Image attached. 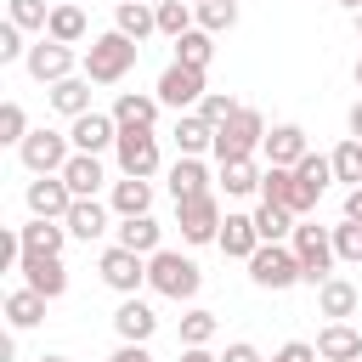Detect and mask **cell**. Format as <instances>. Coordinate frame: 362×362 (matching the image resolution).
<instances>
[{
    "label": "cell",
    "instance_id": "obj_1",
    "mask_svg": "<svg viewBox=\"0 0 362 362\" xmlns=\"http://www.w3.org/2000/svg\"><path fill=\"white\" fill-rule=\"evenodd\" d=\"M136 57H141V45L124 40L119 28H107V34H96L90 51H85V79H90V85H119V79L136 68Z\"/></svg>",
    "mask_w": 362,
    "mask_h": 362
},
{
    "label": "cell",
    "instance_id": "obj_2",
    "mask_svg": "<svg viewBox=\"0 0 362 362\" xmlns=\"http://www.w3.org/2000/svg\"><path fill=\"white\" fill-rule=\"evenodd\" d=\"M147 288L164 294V300H192V294L204 288V272H198V260H187L181 249H158V255L147 260Z\"/></svg>",
    "mask_w": 362,
    "mask_h": 362
},
{
    "label": "cell",
    "instance_id": "obj_3",
    "mask_svg": "<svg viewBox=\"0 0 362 362\" xmlns=\"http://www.w3.org/2000/svg\"><path fill=\"white\" fill-rule=\"evenodd\" d=\"M294 255H300V283H311V288H322L328 277H334V226H311V221H300L294 226Z\"/></svg>",
    "mask_w": 362,
    "mask_h": 362
},
{
    "label": "cell",
    "instance_id": "obj_4",
    "mask_svg": "<svg viewBox=\"0 0 362 362\" xmlns=\"http://www.w3.org/2000/svg\"><path fill=\"white\" fill-rule=\"evenodd\" d=\"M266 147V119L255 107H238L226 124H215V158L221 164H238V158H255Z\"/></svg>",
    "mask_w": 362,
    "mask_h": 362
},
{
    "label": "cell",
    "instance_id": "obj_5",
    "mask_svg": "<svg viewBox=\"0 0 362 362\" xmlns=\"http://www.w3.org/2000/svg\"><path fill=\"white\" fill-rule=\"evenodd\" d=\"M243 266H249V283H255V288H272V294H283V288L300 283V255H294V243H260Z\"/></svg>",
    "mask_w": 362,
    "mask_h": 362
},
{
    "label": "cell",
    "instance_id": "obj_6",
    "mask_svg": "<svg viewBox=\"0 0 362 362\" xmlns=\"http://www.w3.org/2000/svg\"><path fill=\"white\" fill-rule=\"evenodd\" d=\"M17 158H23L28 175H62L68 158H74V141H68V130H28V141L17 147Z\"/></svg>",
    "mask_w": 362,
    "mask_h": 362
},
{
    "label": "cell",
    "instance_id": "obj_7",
    "mask_svg": "<svg viewBox=\"0 0 362 362\" xmlns=\"http://www.w3.org/2000/svg\"><path fill=\"white\" fill-rule=\"evenodd\" d=\"M164 107H175V113H198V102L209 96V85H204V68H187V62H170L164 74H158V90H153Z\"/></svg>",
    "mask_w": 362,
    "mask_h": 362
},
{
    "label": "cell",
    "instance_id": "obj_8",
    "mask_svg": "<svg viewBox=\"0 0 362 362\" xmlns=\"http://www.w3.org/2000/svg\"><path fill=\"white\" fill-rule=\"evenodd\" d=\"M113 158H119V175H136V181H153V175H158V164H164V153H158V136H153V130H119Z\"/></svg>",
    "mask_w": 362,
    "mask_h": 362
},
{
    "label": "cell",
    "instance_id": "obj_9",
    "mask_svg": "<svg viewBox=\"0 0 362 362\" xmlns=\"http://www.w3.org/2000/svg\"><path fill=\"white\" fill-rule=\"evenodd\" d=\"M260 198H266V204H283L294 221H305V215L317 209V192H311L294 170H277V164H266V175H260Z\"/></svg>",
    "mask_w": 362,
    "mask_h": 362
},
{
    "label": "cell",
    "instance_id": "obj_10",
    "mask_svg": "<svg viewBox=\"0 0 362 362\" xmlns=\"http://www.w3.org/2000/svg\"><path fill=\"white\" fill-rule=\"evenodd\" d=\"M23 68H28V79H40V85H62V79H74V45H62V40L40 34V40L28 45Z\"/></svg>",
    "mask_w": 362,
    "mask_h": 362
},
{
    "label": "cell",
    "instance_id": "obj_11",
    "mask_svg": "<svg viewBox=\"0 0 362 362\" xmlns=\"http://www.w3.org/2000/svg\"><path fill=\"white\" fill-rule=\"evenodd\" d=\"M221 198L215 192H204V198H187V204H175V226H181V243H215L221 238Z\"/></svg>",
    "mask_w": 362,
    "mask_h": 362
},
{
    "label": "cell",
    "instance_id": "obj_12",
    "mask_svg": "<svg viewBox=\"0 0 362 362\" xmlns=\"http://www.w3.org/2000/svg\"><path fill=\"white\" fill-rule=\"evenodd\" d=\"M96 272H102V283H107L113 294H136V288L147 283V255L107 243V249H102V260H96Z\"/></svg>",
    "mask_w": 362,
    "mask_h": 362
},
{
    "label": "cell",
    "instance_id": "obj_13",
    "mask_svg": "<svg viewBox=\"0 0 362 362\" xmlns=\"http://www.w3.org/2000/svg\"><path fill=\"white\" fill-rule=\"evenodd\" d=\"M23 204H28V215H34V221H68V209H74L79 198L68 192V181H62V175H34V181H28V192H23Z\"/></svg>",
    "mask_w": 362,
    "mask_h": 362
},
{
    "label": "cell",
    "instance_id": "obj_14",
    "mask_svg": "<svg viewBox=\"0 0 362 362\" xmlns=\"http://www.w3.org/2000/svg\"><path fill=\"white\" fill-rule=\"evenodd\" d=\"M68 141H74V153H96V158H102L107 147H119V119L90 107L85 119H74V124H68Z\"/></svg>",
    "mask_w": 362,
    "mask_h": 362
},
{
    "label": "cell",
    "instance_id": "obj_15",
    "mask_svg": "<svg viewBox=\"0 0 362 362\" xmlns=\"http://www.w3.org/2000/svg\"><path fill=\"white\" fill-rule=\"evenodd\" d=\"M23 288H34V294H45V300H62L68 294V266H62V255H23Z\"/></svg>",
    "mask_w": 362,
    "mask_h": 362
},
{
    "label": "cell",
    "instance_id": "obj_16",
    "mask_svg": "<svg viewBox=\"0 0 362 362\" xmlns=\"http://www.w3.org/2000/svg\"><path fill=\"white\" fill-rule=\"evenodd\" d=\"M113 334H119V345H147V339L158 334V311H153L147 300L124 294L119 311H113Z\"/></svg>",
    "mask_w": 362,
    "mask_h": 362
},
{
    "label": "cell",
    "instance_id": "obj_17",
    "mask_svg": "<svg viewBox=\"0 0 362 362\" xmlns=\"http://www.w3.org/2000/svg\"><path fill=\"white\" fill-rule=\"evenodd\" d=\"M260 153H266V164H277V170H294V164L311 153V141H305V130H300V124H272Z\"/></svg>",
    "mask_w": 362,
    "mask_h": 362
},
{
    "label": "cell",
    "instance_id": "obj_18",
    "mask_svg": "<svg viewBox=\"0 0 362 362\" xmlns=\"http://www.w3.org/2000/svg\"><path fill=\"white\" fill-rule=\"evenodd\" d=\"M107 209L119 221H136V215H153V181H136V175H119L107 187Z\"/></svg>",
    "mask_w": 362,
    "mask_h": 362
},
{
    "label": "cell",
    "instance_id": "obj_19",
    "mask_svg": "<svg viewBox=\"0 0 362 362\" xmlns=\"http://www.w3.org/2000/svg\"><path fill=\"white\" fill-rule=\"evenodd\" d=\"M158 96L153 90H119V102H113V119H119V130H153L158 124Z\"/></svg>",
    "mask_w": 362,
    "mask_h": 362
},
{
    "label": "cell",
    "instance_id": "obj_20",
    "mask_svg": "<svg viewBox=\"0 0 362 362\" xmlns=\"http://www.w3.org/2000/svg\"><path fill=\"white\" fill-rule=\"evenodd\" d=\"M317 356H322V362H362V328H351V322H322Z\"/></svg>",
    "mask_w": 362,
    "mask_h": 362
},
{
    "label": "cell",
    "instance_id": "obj_21",
    "mask_svg": "<svg viewBox=\"0 0 362 362\" xmlns=\"http://www.w3.org/2000/svg\"><path fill=\"white\" fill-rule=\"evenodd\" d=\"M175 147H181V158H204V153H215V124L204 119V113H175Z\"/></svg>",
    "mask_w": 362,
    "mask_h": 362
},
{
    "label": "cell",
    "instance_id": "obj_22",
    "mask_svg": "<svg viewBox=\"0 0 362 362\" xmlns=\"http://www.w3.org/2000/svg\"><path fill=\"white\" fill-rule=\"evenodd\" d=\"M113 243H119V249H136V255L153 260V255L164 249V226H158L153 215H136V221H119V226H113Z\"/></svg>",
    "mask_w": 362,
    "mask_h": 362
},
{
    "label": "cell",
    "instance_id": "obj_23",
    "mask_svg": "<svg viewBox=\"0 0 362 362\" xmlns=\"http://www.w3.org/2000/svg\"><path fill=\"white\" fill-rule=\"evenodd\" d=\"M356 305H362V294H356V283H351V277H328V283L317 288V311H322L328 322H351V317H356Z\"/></svg>",
    "mask_w": 362,
    "mask_h": 362
},
{
    "label": "cell",
    "instance_id": "obj_24",
    "mask_svg": "<svg viewBox=\"0 0 362 362\" xmlns=\"http://www.w3.org/2000/svg\"><path fill=\"white\" fill-rule=\"evenodd\" d=\"M164 181H170V198H175V204H187V198H204V192H215V187H209V170H204V158H175Z\"/></svg>",
    "mask_w": 362,
    "mask_h": 362
},
{
    "label": "cell",
    "instance_id": "obj_25",
    "mask_svg": "<svg viewBox=\"0 0 362 362\" xmlns=\"http://www.w3.org/2000/svg\"><path fill=\"white\" fill-rule=\"evenodd\" d=\"M62 226H68V238H79V243H96V238H102L113 221H107V204H102V198H79V204L68 209V221H62Z\"/></svg>",
    "mask_w": 362,
    "mask_h": 362
},
{
    "label": "cell",
    "instance_id": "obj_26",
    "mask_svg": "<svg viewBox=\"0 0 362 362\" xmlns=\"http://www.w3.org/2000/svg\"><path fill=\"white\" fill-rule=\"evenodd\" d=\"M215 243H221V255H226V260H249V255L260 249L255 215H226V221H221V238H215Z\"/></svg>",
    "mask_w": 362,
    "mask_h": 362
},
{
    "label": "cell",
    "instance_id": "obj_27",
    "mask_svg": "<svg viewBox=\"0 0 362 362\" xmlns=\"http://www.w3.org/2000/svg\"><path fill=\"white\" fill-rule=\"evenodd\" d=\"M62 181H68V192H74V198H96V192H102V181H107V170H102V158H96V153H74V158H68V170H62Z\"/></svg>",
    "mask_w": 362,
    "mask_h": 362
},
{
    "label": "cell",
    "instance_id": "obj_28",
    "mask_svg": "<svg viewBox=\"0 0 362 362\" xmlns=\"http://www.w3.org/2000/svg\"><path fill=\"white\" fill-rule=\"evenodd\" d=\"M113 28H119L124 40H136V45H141L147 34H158V11H153V6H141V0H119V6H113Z\"/></svg>",
    "mask_w": 362,
    "mask_h": 362
},
{
    "label": "cell",
    "instance_id": "obj_29",
    "mask_svg": "<svg viewBox=\"0 0 362 362\" xmlns=\"http://www.w3.org/2000/svg\"><path fill=\"white\" fill-rule=\"evenodd\" d=\"M17 238H23V255H62L68 226L62 221H28V226H17Z\"/></svg>",
    "mask_w": 362,
    "mask_h": 362
},
{
    "label": "cell",
    "instance_id": "obj_30",
    "mask_svg": "<svg viewBox=\"0 0 362 362\" xmlns=\"http://www.w3.org/2000/svg\"><path fill=\"white\" fill-rule=\"evenodd\" d=\"M45 96H51V107H57V113H68V119H85V113H90V79H85V74H74V79L51 85Z\"/></svg>",
    "mask_w": 362,
    "mask_h": 362
},
{
    "label": "cell",
    "instance_id": "obj_31",
    "mask_svg": "<svg viewBox=\"0 0 362 362\" xmlns=\"http://www.w3.org/2000/svg\"><path fill=\"white\" fill-rule=\"evenodd\" d=\"M6 322H11V334L45 322V294H34V288H11V294H6Z\"/></svg>",
    "mask_w": 362,
    "mask_h": 362
},
{
    "label": "cell",
    "instance_id": "obj_32",
    "mask_svg": "<svg viewBox=\"0 0 362 362\" xmlns=\"http://www.w3.org/2000/svg\"><path fill=\"white\" fill-rule=\"evenodd\" d=\"M294 226H300V221H294L283 204H266V198H260V209H255V232H260V243H288Z\"/></svg>",
    "mask_w": 362,
    "mask_h": 362
},
{
    "label": "cell",
    "instance_id": "obj_33",
    "mask_svg": "<svg viewBox=\"0 0 362 362\" xmlns=\"http://www.w3.org/2000/svg\"><path fill=\"white\" fill-rule=\"evenodd\" d=\"M260 175H266V170H260L255 158H238V164H221L215 181L226 187V198H249V192H260Z\"/></svg>",
    "mask_w": 362,
    "mask_h": 362
},
{
    "label": "cell",
    "instance_id": "obj_34",
    "mask_svg": "<svg viewBox=\"0 0 362 362\" xmlns=\"http://www.w3.org/2000/svg\"><path fill=\"white\" fill-rule=\"evenodd\" d=\"M45 34L51 40H62V45H79L85 40V6H51V23H45Z\"/></svg>",
    "mask_w": 362,
    "mask_h": 362
},
{
    "label": "cell",
    "instance_id": "obj_35",
    "mask_svg": "<svg viewBox=\"0 0 362 362\" xmlns=\"http://www.w3.org/2000/svg\"><path fill=\"white\" fill-rule=\"evenodd\" d=\"M153 11H158V34H164V40H181L187 28H198V11H192L187 0H158Z\"/></svg>",
    "mask_w": 362,
    "mask_h": 362
},
{
    "label": "cell",
    "instance_id": "obj_36",
    "mask_svg": "<svg viewBox=\"0 0 362 362\" xmlns=\"http://www.w3.org/2000/svg\"><path fill=\"white\" fill-rule=\"evenodd\" d=\"M209 57H215V34L187 28V34L175 40V62H187V68H209Z\"/></svg>",
    "mask_w": 362,
    "mask_h": 362
},
{
    "label": "cell",
    "instance_id": "obj_37",
    "mask_svg": "<svg viewBox=\"0 0 362 362\" xmlns=\"http://www.w3.org/2000/svg\"><path fill=\"white\" fill-rule=\"evenodd\" d=\"M328 158H334V181H345V187H362V141H356V136H345V141H339Z\"/></svg>",
    "mask_w": 362,
    "mask_h": 362
},
{
    "label": "cell",
    "instance_id": "obj_38",
    "mask_svg": "<svg viewBox=\"0 0 362 362\" xmlns=\"http://www.w3.org/2000/svg\"><path fill=\"white\" fill-rule=\"evenodd\" d=\"M6 17H11L23 34H45V23H51V6H45V0H6Z\"/></svg>",
    "mask_w": 362,
    "mask_h": 362
},
{
    "label": "cell",
    "instance_id": "obj_39",
    "mask_svg": "<svg viewBox=\"0 0 362 362\" xmlns=\"http://www.w3.org/2000/svg\"><path fill=\"white\" fill-rule=\"evenodd\" d=\"M198 11V28L204 34H226L232 23H238V0H204V6H192Z\"/></svg>",
    "mask_w": 362,
    "mask_h": 362
},
{
    "label": "cell",
    "instance_id": "obj_40",
    "mask_svg": "<svg viewBox=\"0 0 362 362\" xmlns=\"http://www.w3.org/2000/svg\"><path fill=\"white\" fill-rule=\"evenodd\" d=\"M294 175H300V181H305V187L322 198V192H328V181H334V158H322V153H305V158L294 164Z\"/></svg>",
    "mask_w": 362,
    "mask_h": 362
},
{
    "label": "cell",
    "instance_id": "obj_41",
    "mask_svg": "<svg viewBox=\"0 0 362 362\" xmlns=\"http://www.w3.org/2000/svg\"><path fill=\"white\" fill-rule=\"evenodd\" d=\"M215 328H221V322H215V311L192 305V311L181 317V345H209V339H215Z\"/></svg>",
    "mask_w": 362,
    "mask_h": 362
},
{
    "label": "cell",
    "instance_id": "obj_42",
    "mask_svg": "<svg viewBox=\"0 0 362 362\" xmlns=\"http://www.w3.org/2000/svg\"><path fill=\"white\" fill-rule=\"evenodd\" d=\"M334 255L345 266H362V221H339L334 226Z\"/></svg>",
    "mask_w": 362,
    "mask_h": 362
},
{
    "label": "cell",
    "instance_id": "obj_43",
    "mask_svg": "<svg viewBox=\"0 0 362 362\" xmlns=\"http://www.w3.org/2000/svg\"><path fill=\"white\" fill-rule=\"evenodd\" d=\"M0 141H6V147H23V141H28V113H23L17 102H0Z\"/></svg>",
    "mask_w": 362,
    "mask_h": 362
},
{
    "label": "cell",
    "instance_id": "obj_44",
    "mask_svg": "<svg viewBox=\"0 0 362 362\" xmlns=\"http://www.w3.org/2000/svg\"><path fill=\"white\" fill-rule=\"evenodd\" d=\"M238 107H243V102H232V96H226V90H209V96H204V102H198V113H204V119H209V124H226V119H232V113H238Z\"/></svg>",
    "mask_w": 362,
    "mask_h": 362
},
{
    "label": "cell",
    "instance_id": "obj_45",
    "mask_svg": "<svg viewBox=\"0 0 362 362\" xmlns=\"http://www.w3.org/2000/svg\"><path fill=\"white\" fill-rule=\"evenodd\" d=\"M23 57H28V45H23V28L6 17V23H0V62H23Z\"/></svg>",
    "mask_w": 362,
    "mask_h": 362
},
{
    "label": "cell",
    "instance_id": "obj_46",
    "mask_svg": "<svg viewBox=\"0 0 362 362\" xmlns=\"http://www.w3.org/2000/svg\"><path fill=\"white\" fill-rule=\"evenodd\" d=\"M266 362H317V345H305V339H288L277 356H266Z\"/></svg>",
    "mask_w": 362,
    "mask_h": 362
},
{
    "label": "cell",
    "instance_id": "obj_47",
    "mask_svg": "<svg viewBox=\"0 0 362 362\" xmlns=\"http://www.w3.org/2000/svg\"><path fill=\"white\" fill-rule=\"evenodd\" d=\"M221 362H266V356H260L249 339H238V345H226V356H221Z\"/></svg>",
    "mask_w": 362,
    "mask_h": 362
},
{
    "label": "cell",
    "instance_id": "obj_48",
    "mask_svg": "<svg viewBox=\"0 0 362 362\" xmlns=\"http://www.w3.org/2000/svg\"><path fill=\"white\" fill-rule=\"evenodd\" d=\"M107 362H153V351H147V345H119Z\"/></svg>",
    "mask_w": 362,
    "mask_h": 362
},
{
    "label": "cell",
    "instance_id": "obj_49",
    "mask_svg": "<svg viewBox=\"0 0 362 362\" xmlns=\"http://www.w3.org/2000/svg\"><path fill=\"white\" fill-rule=\"evenodd\" d=\"M181 362H221L209 345H181Z\"/></svg>",
    "mask_w": 362,
    "mask_h": 362
},
{
    "label": "cell",
    "instance_id": "obj_50",
    "mask_svg": "<svg viewBox=\"0 0 362 362\" xmlns=\"http://www.w3.org/2000/svg\"><path fill=\"white\" fill-rule=\"evenodd\" d=\"M345 221H362V187L345 192Z\"/></svg>",
    "mask_w": 362,
    "mask_h": 362
},
{
    "label": "cell",
    "instance_id": "obj_51",
    "mask_svg": "<svg viewBox=\"0 0 362 362\" xmlns=\"http://www.w3.org/2000/svg\"><path fill=\"white\" fill-rule=\"evenodd\" d=\"M345 124H351V136H356V141H362V96H356V102H351V113H345Z\"/></svg>",
    "mask_w": 362,
    "mask_h": 362
},
{
    "label": "cell",
    "instance_id": "obj_52",
    "mask_svg": "<svg viewBox=\"0 0 362 362\" xmlns=\"http://www.w3.org/2000/svg\"><path fill=\"white\" fill-rule=\"evenodd\" d=\"M339 6H345V11H351V17H356V11H362V0H339Z\"/></svg>",
    "mask_w": 362,
    "mask_h": 362
},
{
    "label": "cell",
    "instance_id": "obj_53",
    "mask_svg": "<svg viewBox=\"0 0 362 362\" xmlns=\"http://www.w3.org/2000/svg\"><path fill=\"white\" fill-rule=\"evenodd\" d=\"M351 79H356V90H362V57H356V68H351Z\"/></svg>",
    "mask_w": 362,
    "mask_h": 362
},
{
    "label": "cell",
    "instance_id": "obj_54",
    "mask_svg": "<svg viewBox=\"0 0 362 362\" xmlns=\"http://www.w3.org/2000/svg\"><path fill=\"white\" fill-rule=\"evenodd\" d=\"M40 362H68V356H57V351H51V356H40Z\"/></svg>",
    "mask_w": 362,
    "mask_h": 362
},
{
    "label": "cell",
    "instance_id": "obj_55",
    "mask_svg": "<svg viewBox=\"0 0 362 362\" xmlns=\"http://www.w3.org/2000/svg\"><path fill=\"white\" fill-rule=\"evenodd\" d=\"M351 23H356V40H362V11H356V17H351Z\"/></svg>",
    "mask_w": 362,
    "mask_h": 362
},
{
    "label": "cell",
    "instance_id": "obj_56",
    "mask_svg": "<svg viewBox=\"0 0 362 362\" xmlns=\"http://www.w3.org/2000/svg\"><path fill=\"white\" fill-rule=\"evenodd\" d=\"M62 6H85V0H62Z\"/></svg>",
    "mask_w": 362,
    "mask_h": 362
},
{
    "label": "cell",
    "instance_id": "obj_57",
    "mask_svg": "<svg viewBox=\"0 0 362 362\" xmlns=\"http://www.w3.org/2000/svg\"><path fill=\"white\" fill-rule=\"evenodd\" d=\"M141 6H158V0H141Z\"/></svg>",
    "mask_w": 362,
    "mask_h": 362
},
{
    "label": "cell",
    "instance_id": "obj_58",
    "mask_svg": "<svg viewBox=\"0 0 362 362\" xmlns=\"http://www.w3.org/2000/svg\"><path fill=\"white\" fill-rule=\"evenodd\" d=\"M192 6H204V0H192Z\"/></svg>",
    "mask_w": 362,
    "mask_h": 362
}]
</instances>
